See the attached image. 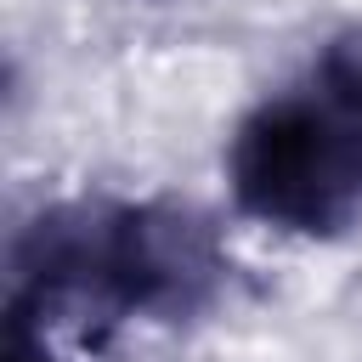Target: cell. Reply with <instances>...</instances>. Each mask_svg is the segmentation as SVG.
<instances>
[{
    "instance_id": "1",
    "label": "cell",
    "mask_w": 362,
    "mask_h": 362,
    "mask_svg": "<svg viewBox=\"0 0 362 362\" xmlns=\"http://www.w3.org/2000/svg\"><path fill=\"white\" fill-rule=\"evenodd\" d=\"M226 283L215 226L175 198H62L11 238L6 317L34 328H119L198 317Z\"/></svg>"
},
{
    "instance_id": "2",
    "label": "cell",
    "mask_w": 362,
    "mask_h": 362,
    "mask_svg": "<svg viewBox=\"0 0 362 362\" xmlns=\"http://www.w3.org/2000/svg\"><path fill=\"white\" fill-rule=\"evenodd\" d=\"M232 204L294 238L362 226V28L322 40L226 136Z\"/></svg>"
}]
</instances>
